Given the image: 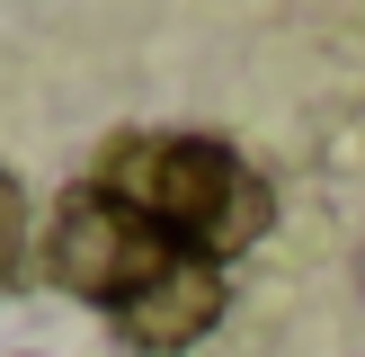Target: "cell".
Here are the masks:
<instances>
[{"mask_svg": "<svg viewBox=\"0 0 365 357\" xmlns=\"http://www.w3.org/2000/svg\"><path fill=\"white\" fill-rule=\"evenodd\" d=\"M98 188L125 214H143L170 250L214 259V268L241 259L267 232V214H277L267 178L214 134H116L107 161H98Z\"/></svg>", "mask_w": 365, "mask_h": 357, "instance_id": "obj_1", "label": "cell"}, {"mask_svg": "<svg viewBox=\"0 0 365 357\" xmlns=\"http://www.w3.org/2000/svg\"><path fill=\"white\" fill-rule=\"evenodd\" d=\"M27 277V188L0 170V295Z\"/></svg>", "mask_w": 365, "mask_h": 357, "instance_id": "obj_4", "label": "cell"}, {"mask_svg": "<svg viewBox=\"0 0 365 357\" xmlns=\"http://www.w3.org/2000/svg\"><path fill=\"white\" fill-rule=\"evenodd\" d=\"M170 259H187V250H170L143 214H125L98 178H81V188L53 206V223H45V277L63 286V295L98 303L107 321H116Z\"/></svg>", "mask_w": 365, "mask_h": 357, "instance_id": "obj_2", "label": "cell"}, {"mask_svg": "<svg viewBox=\"0 0 365 357\" xmlns=\"http://www.w3.org/2000/svg\"><path fill=\"white\" fill-rule=\"evenodd\" d=\"M223 303H232V277H223L214 259H170V268L116 313V339L143 348V357H178V348H196V339L223 321Z\"/></svg>", "mask_w": 365, "mask_h": 357, "instance_id": "obj_3", "label": "cell"}]
</instances>
